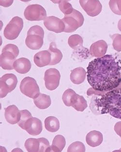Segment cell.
Segmentation results:
<instances>
[{"mask_svg":"<svg viewBox=\"0 0 121 152\" xmlns=\"http://www.w3.org/2000/svg\"><path fill=\"white\" fill-rule=\"evenodd\" d=\"M48 51L51 54V62L50 66H53L58 64L63 58V54L61 51L57 48L54 43H51Z\"/></svg>","mask_w":121,"mask_h":152,"instance_id":"cell-22","label":"cell"},{"mask_svg":"<svg viewBox=\"0 0 121 152\" xmlns=\"http://www.w3.org/2000/svg\"><path fill=\"white\" fill-rule=\"evenodd\" d=\"M35 64L39 67L49 65L51 62V54L47 50H43L36 53L34 56Z\"/></svg>","mask_w":121,"mask_h":152,"instance_id":"cell-15","label":"cell"},{"mask_svg":"<svg viewBox=\"0 0 121 152\" xmlns=\"http://www.w3.org/2000/svg\"><path fill=\"white\" fill-rule=\"evenodd\" d=\"M34 102L36 106L41 110L47 109L51 103L50 96L43 94H40L37 98L34 99Z\"/></svg>","mask_w":121,"mask_h":152,"instance_id":"cell-23","label":"cell"},{"mask_svg":"<svg viewBox=\"0 0 121 152\" xmlns=\"http://www.w3.org/2000/svg\"><path fill=\"white\" fill-rule=\"evenodd\" d=\"M17 83V77L13 74H6L0 79V97L4 98L9 93L16 88Z\"/></svg>","mask_w":121,"mask_h":152,"instance_id":"cell-6","label":"cell"},{"mask_svg":"<svg viewBox=\"0 0 121 152\" xmlns=\"http://www.w3.org/2000/svg\"><path fill=\"white\" fill-rule=\"evenodd\" d=\"M32 67V64L29 59L20 58L16 60L14 64V68L17 73L26 74L28 73Z\"/></svg>","mask_w":121,"mask_h":152,"instance_id":"cell-19","label":"cell"},{"mask_svg":"<svg viewBox=\"0 0 121 152\" xmlns=\"http://www.w3.org/2000/svg\"><path fill=\"white\" fill-rule=\"evenodd\" d=\"M20 90L23 94L31 99H36L40 94L39 87L36 81L30 77L23 79L20 85Z\"/></svg>","mask_w":121,"mask_h":152,"instance_id":"cell-4","label":"cell"},{"mask_svg":"<svg viewBox=\"0 0 121 152\" xmlns=\"http://www.w3.org/2000/svg\"><path fill=\"white\" fill-rule=\"evenodd\" d=\"M62 20L65 26L64 32L70 33L74 32L82 26L84 18L80 12L74 9L72 13L69 15H65Z\"/></svg>","mask_w":121,"mask_h":152,"instance_id":"cell-3","label":"cell"},{"mask_svg":"<svg viewBox=\"0 0 121 152\" xmlns=\"http://www.w3.org/2000/svg\"><path fill=\"white\" fill-rule=\"evenodd\" d=\"M76 92L71 89L66 90L64 92L63 96H62V99L66 106L67 107H70V100H71V98L72 97L73 95Z\"/></svg>","mask_w":121,"mask_h":152,"instance_id":"cell-32","label":"cell"},{"mask_svg":"<svg viewBox=\"0 0 121 152\" xmlns=\"http://www.w3.org/2000/svg\"><path fill=\"white\" fill-rule=\"evenodd\" d=\"M2 51H10L11 53H13L16 57H17L19 54L18 47L16 45L12 44H9L4 46V47L3 48Z\"/></svg>","mask_w":121,"mask_h":152,"instance_id":"cell-34","label":"cell"},{"mask_svg":"<svg viewBox=\"0 0 121 152\" xmlns=\"http://www.w3.org/2000/svg\"><path fill=\"white\" fill-rule=\"evenodd\" d=\"M59 4V7L60 11L63 13L65 15H69L72 13L74 10L72 6L67 1H57Z\"/></svg>","mask_w":121,"mask_h":152,"instance_id":"cell-27","label":"cell"},{"mask_svg":"<svg viewBox=\"0 0 121 152\" xmlns=\"http://www.w3.org/2000/svg\"><path fill=\"white\" fill-rule=\"evenodd\" d=\"M86 77V72L83 67L75 68L72 70L70 80L75 84H80L84 82Z\"/></svg>","mask_w":121,"mask_h":152,"instance_id":"cell-20","label":"cell"},{"mask_svg":"<svg viewBox=\"0 0 121 152\" xmlns=\"http://www.w3.org/2000/svg\"><path fill=\"white\" fill-rule=\"evenodd\" d=\"M43 129L42 123L40 120L36 117H31L25 124L24 130L32 136L39 135Z\"/></svg>","mask_w":121,"mask_h":152,"instance_id":"cell-11","label":"cell"},{"mask_svg":"<svg viewBox=\"0 0 121 152\" xmlns=\"http://www.w3.org/2000/svg\"><path fill=\"white\" fill-rule=\"evenodd\" d=\"M87 78L93 90L108 92L121 83V58L118 55H106L90 62Z\"/></svg>","mask_w":121,"mask_h":152,"instance_id":"cell-1","label":"cell"},{"mask_svg":"<svg viewBox=\"0 0 121 152\" xmlns=\"http://www.w3.org/2000/svg\"><path fill=\"white\" fill-rule=\"evenodd\" d=\"M86 141L88 145L91 147H97L100 145L103 141L102 134L99 131L93 130L86 135Z\"/></svg>","mask_w":121,"mask_h":152,"instance_id":"cell-16","label":"cell"},{"mask_svg":"<svg viewBox=\"0 0 121 152\" xmlns=\"http://www.w3.org/2000/svg\"><path fill=\"white\" fill-rule=\"evenodd\" d=\"M25 148L29 152H39L40 142L38 139L30 138L26 140L25 142Z\"/></svg>","mask_w":121,"mask_h":152,"instance_id":"cell-26","label":"cell"},{"mask_svg":"<svg viewBox=\"0 0 121 152\" xmlns=\"http://www.w3.org/2000/svg\"><path fill=\"white\" fill-rule=\"evenodd\" d=\"M72 107L78 112H83L86 108L87 105V101L83 96L77 94L76 93L72 96L70 100V107Z\"/></svg>","mask_w":121,"mask_h":152,"instance_id":"cell-18","label":"cell"},{"mask_svg":"<svg viewBox=\"0 0 121 152\" xmlns=\"http://www.w3.org/2000/svg\"><path fill=\"white\" fill-rule=\"evenodd\" d=\"M60 75L59 71L55 68H50L45 73V86L50 91L55 90L59 85Z\"/></svg>","mask_w":121,"mask_h":152,"instance_id":"cell-8","label":"cell"},{"mask_svg":"<svg viewBox=\"0 0 121 152\" xmlns=\"http://www.w3.org/2000/svg\"><path fill=\"white\" fill-rule=\"evenodd\" d=\"M66 144L65 137L62 135H57L54 137L52 145L50 146L47 152H61L65 148Z\"/></svg>","mask_w":121,"mask_h":152,"instance_id":"cell-21","label":"cell"},{"mask_svg":"<svg viewBox=\"0 0 121 152\" xmlns=\"http://www.w3.org/2000/svg\"><path fill=\"white\" fill-rule=\"evenodd\" d=\"M118 28L120 31H121V19L119 21L118 23Z\"/></svg>","mask_w":121,"mask_h":152,"instance_id":"cell-37","label":"cell"},{"mask_svg":"<svg viewBox=\"0 0 121 152\" xmlns=\"http://www.w3.org/2000/svg\"><path fill=\"white\" fill-rule=\"evenodd\" d=\"M85 146L82 142H74L70 144L68 149V152H85Z\"/></svg>","mask_w":121,"mask_h":152,"instance_id":"cell-28","label":"cell"},{"mask_svg":"<svg viewBox=\"0 0 121 152\" xmlns=\"http://www.w3.org/2000/svg\"><path fill=\"white\" fill-rule=\"evenodd\" d=\"M111 37L113 40L112 46L113 49L117 52L121 51V34H116L111 35Z\"/></svg>","mask_w":121,"mask_h":152,"instance_id":"cell-31","label":"cell"},{"mask_svg":"<svg viewBox=\"0 0 121 152\" xmlns=\"http://www.w3.org/2000/svg\"><path fill=\"white\" fill-rule=\"evenodd\" d=\"M44 38L35 34L27 35L25 40V44L29 49L37 50L40 49L43 45Z\"/></svg>","mask_w":121,"mask_h":152,"instance_id":"cell-17","label":"cell"},{"mask_svg":"<svg viewBox=\"0 0 121 152\" xmlns=\"http://www.w3.org/2000/svg\"><path fill=\"white\" fill-rule=\"evenodd\" d=\"M44 24L48 30L56 33H62L65 30V26L63 21L54 16L46 17L44 21Z\"/></svg>","mask_w":121,"mask_h":152,"instance_id":"cell-10","label":"cell"},{"mask_svg":"<svg viewBox=\"0 0 121 152\" xmlns=\"http://www.w3.org/2000/svg\"><path fill=\"white\" fill-rule=\"evenodd\" d=\"M83 39L82 37L78 34H73L70 36L68 39V44L72 49L78 50L82 47Z\"/></svg>","mask_w":121,"mask_h":152,"instance_id":"cell-25","label":"cell"},{"mask_svg":"<svg viewBox=\"0 0 121 152\" xmlns=\"http://www.w3.org/2000/svg\"><path fill=\"white\" fill-rule=\"evenodd\" d=\"M45 126L49 132H55L59 129V121L55 117H47L45 120Z\"/></svg>","mask_w":121,"mask_h":152,"instance_id":"cell-24","label":"cell"},{"mask_svg":"<svg viewBox=\"0 0 121 152\" xmlns=\"http://www.w3.org/2000/svg\"><path fill=\"white\" fill-rule=\"evenodd\" d=\"M17 57L10 51H1L0 57V66L4 70H13Z\"/></svg>","mask_w":121,"mask_h":152,"instance_id":"cell-14","label":"cell"},{"mask_svg":"<svg viewBox=\"0 0 121 152\" xmlns=\"http://www.w3.org/2000/svg\"><path fill=\"white\" fill-rule=\"evenodd\" d=\"M114 130L116 134L121 138V121L117 122L114 126Z\"/></svg>","mask_w":121,"mask_h":152,"instance_id":"cell-36","label":"cell"},{"mask_svg":"<svg viewBox=\"0 0 121 152\" xmlns=\"http://www.w3.org/2000/svg\"><path fill=\"white\" fill-rule=\"evenodd\" d=\"M109 5L113 13L121 16V0H111Z\"/></svg>","mask_w":121,"mask_h":152,"instance_id":"cell-29","label":"cell"},{"mask_svg":"<svg viewBox=\"0 0 121 152\" xmlns=\"http://www.w3.org/2000/svg\"><path fill=\"white\" fill-rule=\"evenodd\" d=\"M108 45L104 40L96 41L91 45L90 48V53L91 56L96 58H100L104 56L107 52Z\"/></svg>","mask_w":121,"mask_h":152,"instance_id":"cell-13","label":"cell"},{"mask_svg":"<svg viewBox=\"0 0 121 152\" xmlns=\"http://www.w3.org/2000/svg\"><path fill=\"white\" fill-rule=\"evenodd\" d=\"M20 113H21V117H20V121L17 124L21 129L24 130L25 123L29 119L32 117V114L29 111L26 110H20Z\"/></svg>","mask_w":121,"mask_h":152,"instance_id":"cell-30","label":"cell"},{"mask_svg":"<svg viewBox=\"0 0 121 152\" xmlns=\"http://www.w3.org/2000/svg\"><path fill=\"white\" fill-rule=\"evenodd\" d=\"M23 27V20L19 17H15L7 25L4 36L8 40H14L19 37Z\"/></svg>","mask_w":121,"mask_h":152,"instance_id":"cell-5","label":"cell"},{"mask_svg":"<svg viewBox=\"0 0 121 152\" xmlns=\"http://www.w3.org/2000/svg\"><path fill=\"white\" fill-rule=\"evenodd\" d=\"M95 91L98 97L92 99L90 107H95L99 114L109 113L114 118L121 119V88L108 92Z\"/></svg>","mask_w":121,"mask_h":152,"instance_id":"cell-2","label":"cell"},{"mask_svg":"<svg viewBox=\"0 0 121 152\" xmlns=\"http://www.w3.org/2000/svg\"><path fill=\"white\" fill-rule=\"evenodd\" d=\"M40 142V148L39 152H47L50 147L49 142L46 139L44 138L38 139Z\"/></svg>","mask_w":121,"mask_h":152,"instance_id":"cell-35","label":"cell"},{"mask_svg":"<svg viewBox=\"0 0 121 152\" xmlns=\"http://www.w3.org/2000/svg\"><path fill=\"white\" fill-rule=\"evenodd\" d=\"M24 15L25 18L29 21H40L46 18L47 12L41 5L32 4L27 7Z\"/></svg>","mask_w":121,"mask_h":152,"instance_id":"cell-7","label":"cell"},{"mask_svg":"<svg viewBox=\"0 0 121 152\" xmlns=\"http://www.w3.org/2000/svg\"><path fill=\"white\" fill-rule=\"evenodd\" d=\"M4 116L7 122L11 125H14L20 121L21 117L20 111L15 105H11L5 108Z\"/></svg>","mask_w":121,"mask_h":152,"instance_id":"cell-12","label":"cell"},{"mask_svg":"<svg viewBox=\"0 0 121 152\" xmlns=\"http://www.w3.org/2000/svg\"><path fill=\"white\" fill-rule=\"evenodd\" d=\"M80 5L85 12L90 17H95L101 12L102 6L98 0H80Z\"/></svg>","mask_w":121,"mask_h":152,"instance_id":"cell-9","label":"cell"},{"mask_svg":"<svg viewBox=\"0 0 121 152\" xmlns=\"http://www.w3.org/2000/svg\"><path fill=\"white\" fill-rule=\"evenodd\" d=\"M31 34H35L39 36L44 38V31L41 27L38 25H35L32 26L29 29L27 33V35Z\"/></svg>","mask_w":121,"mask_h":152,"instance_id":"cell-33","label":"cell"}]
</instances>
